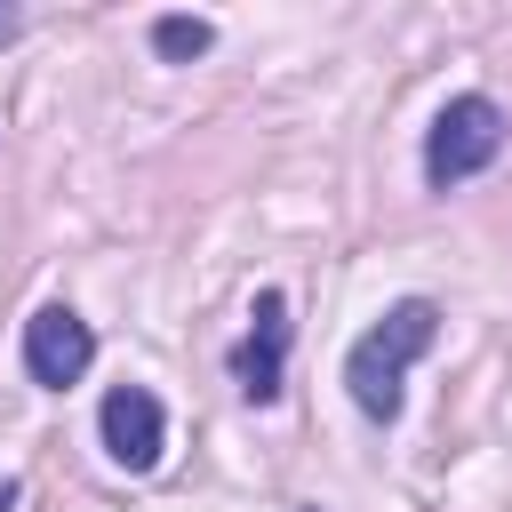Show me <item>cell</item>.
I'll list each match as a JSON object with an SVG mask.
<instances>
[{
	"instance_id": "obj_6",
	"label": "cell",
	"mask_w": 512,
	"mask_h": 512,
	"mask_svg": "<svg viewBox=\"0 0 512 512\" xmlns=\"http://www.w3.org/2000/svg\"><path fill=\"white\" fill-rule=\"evenodd\" d=\"M208 40H216V32H208L200 16H160V24H152V48H160L168 64H184V56H208Z\"/></svg>"
},
{
	"instance_id": "obj_4",
	"label": "cell",
	"mask_w": 512,
	"mask_h": 512,
	"mask_svg": "<svg viewBox=\"0 0 512 512\" xmlns=\"http://www.w3.org/2000/svg\"><path fill=\"white\" fill-rule=\"evenodd\" d=\"M96 432H104V456L120 472H152L160 448H168V416H160V400L144 384H112L104 408H96Z\"/></svg>"
},
{
	"instance_id": "obj_3",
	"label": "cell",
	"mask_w": 512,
	"mask_h": 512,
	"mask_svg": "<svg viewBox=\"0 0 512 512\" xmlns=\"http://www.w3.org/2000/svg\"><path fill=\"white\" fill-rule=\"evenodd\" d=\"M88 360H96V336H88V320L72 304H40L24 320V368H32V384L64 392V384L88 376Z\"/></svg>"
},
{
	"instance_id": "obj_9",
	"label": "cell",
	"mask_w": 512,
	"mask_h": 512,
	"mask_svg": "<svg viewBox=\"0 0 512 512\" xmlns=\"http://www.w3.org/2000/svg\"><path fill=\"white\" fill-rule=\"evenodd\" d=\"M304 512H312V504H304Z\"/></svg>"
},
{
	"instance_id": "obj_7",
	"label": "cell",
	"mask_w": 512,
	"mask_h": 512,
	"mask_svg": "<svg viewBox=\"0 0 512 512\" xmlns=\"http://www.w3.org/2000/svg\"><path fill=\"white\" fill-rule=\"evenodd\" d=\"M16 24H24V16H16V8H0V40H16Z\"/></svg>"
},
{
	"instance_id": "obj_5",
	"label": "cell",
	"mask_w": 512,
	"mask_h": 512,
	"mask_svg": "<svg viewBox=\"0 0 512 512\" xmlns=\"http://www.w3.org/2000/svg\"><path fill=\"white\" fill-rule=\"evenodd\" d=\"M248 320H256V328H248L240 352H232V384H240L256 408H272V400H280V368H288V296L264 288Z\"/></svg>"
},
{
	"instance_id": "obj_1",
	"label": "cell",
	"mask_w": 512,
	"mask_h": 512,
	"mask_svg": "<svg viewBox=\"0 0 512 512\" xmlns=\"http://www.w3.org/2000/svg\"><path fill=\"white\" fill-rule=\"evenodd\" d=\"M432 336H440V312H432L424 296L392 304V312H384V320L344 352V392H352V408H360V416H376V424H392V416H400L408 360H416V352H432Z\"/></svg>"
},
{
	"instance_id": "obj_8",
	"label": "cell",
	"mask_w": 512,
	"mask_h": 512,
	"mask_svg": "<svg viewBox=\"0 0 512 512\" xmlns=\"http://www.w3.org/2000/svg\"><path fill=\"white\" fill-rule=\"evenodd\" d=\"M0 512H16V480H0Z\"/></svg>"
},
{
	"instance_id": "obj_2",
	"label": "cell",
	"mask_w": 512,
	"mask_h": 512,
	"mask_svg": "<svg viewBox=\"0 0 512 512\" xmlns=\"http://www.w3.org/2000/svg\"><path fill=\"white\" fill-rule=\"evenodd\" d=\"M496 152H504V104L496 96H448L432 136H424V184L448 192V184L480 176Z\"/></svg>"
}]
</instances>
